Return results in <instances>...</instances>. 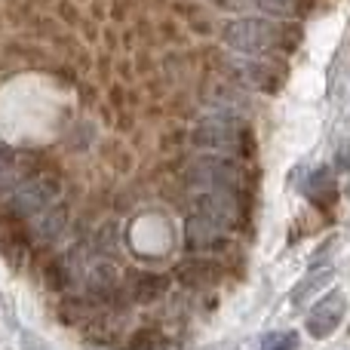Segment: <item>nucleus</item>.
Returning <instances> with one entry per match:
<instances>
[{"instance_id":"nucleus-5","label":"nucleus","mask_w":350,"mask_h":350,"mask_svg":"<svg viewBox=\"0 0 350 350\" xmlns=\"http://www.w3.org/2000/svg\"><path fill=\"white\" fill-rule=\"evenodd\" d=\"M308 197L314 200L317 206L329 209V206L335 203V197H338V185H335L332 172H329V170H317L314 175H310V178H308Z\"/></svg>"},{"instance_id":"nucleus-3","label":"nucleus","mask_w":350,"mask_h":350,"mask_svg":"<svg viewBox=\"0 0 350 350\" xmlns=\"http://www.w3.org/2000/svg\"><path fill=\"white\" fill-rule=\"evenodd\" d=\"M53 197H55V185H53V181L31 178V181H25V185L16 191V206H18V212H31V209L46 206Z\"/></svg>"},{"instance_id":"nucleus-6","label":"nucleus","mask_w":350,"mask_h":350,"mask_svg":"<svg viewBox=\"0 0 350 350\" xmlns=\"http://www.w3.org/2000/svg\"><path fill=\"white\" fill-rule=\"evenodd\" d=\"M298 347V332H271L265 335V341H261L258 350H295Z\"/></svg>"},{"instance_id":"nucleus-1","label":"nucleus","mask_w":350,"mask_h":350,"mask_svg":"<svg viewBox=\"0 0 350 350\" xmlns=\"http://www.w3.org/2000/svg\"><path fill=\"white\" fill-rule=\"evenodd\" d=\"M286 28H277V25L265 22V18H237V22H228L221 31L224 43L230 49H240V53H267L277 43H283Z\"/></svg>"},{"instance_id":"nucleus-7","label":"nucleus","mask_w":350,"mask_h":350,"mask_svg":"<svg viewBox=\"0 0 350 350\" xmlns=\"http://www.w3.org/2000/svg\"><path fill=\"white\" fill-rule=\"evenodd\" d=\"M329 280H332V271H329V267H323V271H317L314 277H304V280H301V286L295 289V295H292V298H295V301H301L304 292H308V289H320V286H323V283H329Z\"/></svg>"},{"instance_id":"nucleus-2","label":"nucleus","mask_w":350,"mask_h":350,"mask_svg":"<svg viewBox=\"0 0 350 350\" xmlns=\"http://www.w3.org/2000/svg\"><path fill=\"white\" fill-rule=\"evenodd\" d=\"M345 314H347V295H345V292H338V289L329 292V295H323L320 301L310 308L308 332L314 335V338H329V335L341 326Z\"/></svg>"},{"instance_id":"nucleus-8","label":"nucleus","mask_w":350,"mask_h":350,"mask_svg":"<svg viewBox=\"0 0 350 350\" xmlns=\"http://www.w3.org/2000/svg\"><path fill=\"white\" fill-rule=\"evenodd\" d=\"M335 166H338V170H350V145H345L335 154Z\"/></svg>"},{"instance_id":"nucleus-4","label":"nucleus","mask_w":350,"mask_h":350,"mask_svg":"<svg viewBox=\"0 0 350 350\" xmlns=\"http://www.w3.org/2000/svg\"><path fill=\"white\" fill-rule=\"evenodd\" d=\"M237 133H240V126H237L234 120H228V117H212V120H206L203 126L197 129V142L215 145V148H228V145H234Z\"/></svg>"}]
</instances>
